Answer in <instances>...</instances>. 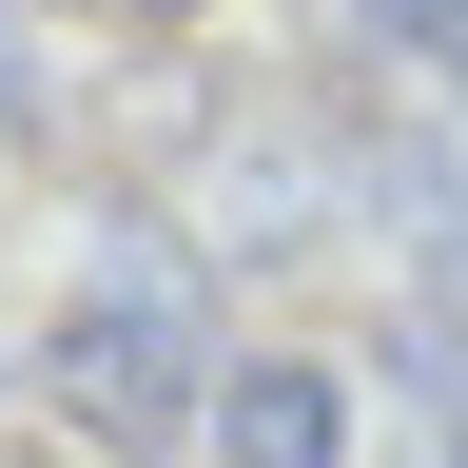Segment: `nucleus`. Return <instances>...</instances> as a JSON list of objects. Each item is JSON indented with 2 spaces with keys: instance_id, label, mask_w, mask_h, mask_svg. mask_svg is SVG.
Instances as JSON below:
<instances>
[{
  "instance_id": "f257e3e1",
  "label": "nucleus",
  "mask_w": 468,
  "mask_h": 468,
  "mask_svg": "<svg viewBox=\"0 0 468 468\" xmlns=\"http://www.w3.org/2000/svg\"><path fill=\"white\" fill-rule=\"evenodd\" d=\"M39 410H58L98 468H156V449H196L215 351H196V313H176L156 273H79V292H58V332H39Z\"/></svg>"
},
{
  "instance_id": "39448f33",
  "label": "nucleus",
  "mask_w": 468,
  "mask_h": 468,
  "mask_svg": "<svg viewBox=\"0 0 468 468\" xmlns=\"http://www.w3.org/2000/svg\"><path fill=\"white\" fill-rule=\"evenodd\" d=\"M137 20H196V0H137Z\"/></svg>"
},
{
  "instance_id": "7ed1b4c3",
  "label": "nucleus",
  "mask_w": 468,
  "mask_h": 468,
  "mask_svg": "<svg viewBox=\"0 0 468 468\" xmlns=\"http://www.w3.org/2000/svg\"><path fill=\"white\" fill-rule=\"evenodd\" d=\"M351 20H390V39H410V58H430V39H449V0H351Z\"/></svg>"
},
{
  "instance_id": "f03ea898",
  "label": "nucleus",
  "mask_w": 468,
  "mask_h": 468,
  "mask_svg": "<svg viewBox=\"0 0 468 468\" xmlns=\"http://www.w3.org/2000/svg\"><path fill=\"white\" fill-rule=\"evenodd\" d=\"M196 430H215L234 468H351V390L313 371V351H234V371H215V410H196Z\"/></svg>"
},
{
  "instance_id": "20e7f679",
  "label": "nucleus",
  "mask_w": 468,
  "mask_h": 468,
  "mask_svg": "<svg viewBox=\"0 0 468 468\" xmlns=\"http://www.w3.org/2000/svg\"><path fill=\"white\" fill-rule=\"evenodd\" d=\"M430 58H449V79H468V0H449V39H430Z\"/></svg>"
}]
</instances>
